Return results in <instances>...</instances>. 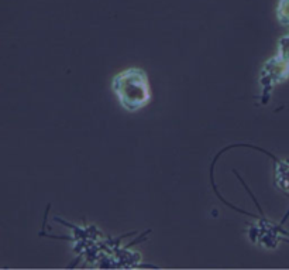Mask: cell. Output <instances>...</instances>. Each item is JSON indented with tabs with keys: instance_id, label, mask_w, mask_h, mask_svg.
I'll use <instances>...</instances> for the list:
<instances>
[{
	"instance_id": "obj_1",
	"label": "cell",
	"mask_w": 289,
	"mask_h": 270,
	"mask_svg": "<svg viewBox=\"0 0 289 270\" xmlns=\"http://www.w3.org/2000/svg\"><path fill=\"white\" fill-rule=\"evenodd\" d=\"M114 91L121 105L127 109H140L150 99L148 84L144 74L138 70H130L114 79Z\"/></svg>"
}]
</instances>
